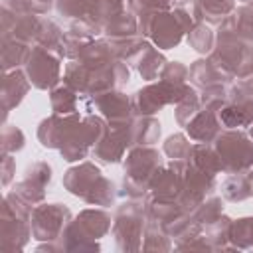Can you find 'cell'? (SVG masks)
I'll return each instance as SVG.
<instances>
[{
	"label": "cell",
	"instance_id": "1",
	"mask_svg": "<svg viewBox=\"0 0 253 253\" xmlns=\"http://www.w3.org/2000/svg\"><path fill=\"white\" fill-rule=\"evenodd\" d=\"M247 43L249 42L237 38L227 28H221L217 34V47L210 61L227 77L249 79L253 75V49Z\"/></svg>",
	"mask_w": 253,
	"mask_h": 253
},
{
	"label": "cell",
	"instance_id": "2",
	"mask_svg": "<svg viewBox=\"0 0 253 253\" xmlns=\"http://www.w3.org/2000/svg\"><path fill=\"white\" fill-rule=\"evenodd\" d=\"M65 188L85 200L87 204L97 206H109L115 200V186L111 180H107L97 166L91 162H83L81 166L69 168L63 176Z\"/></svg>",
	"mask_w": 253,
	"mask_h": 253
},
{
	"label": "cell",
	"instance_id": "3",
	"mask_svg": "<svg viewBox=\"0 0 253 253\" xmlns=\"http://www.w3.org/2000/svg\"><path fill=\"white\" fill-rule=\"evenodd\" d=\"M162 170L160 154L150 146H134L125 160V190L130 198L142 196L152 178Z\"/></svg>",
	"mask_w": 253,
	"mask_h": 253
},
{
	"label": "cell",
	"instance_id": "4",
	"mask_svg": "<svg viewBox=\"0 0 253 253\" xmlns=\"http://www.w3.org/2000/svg\"><path fill=\"white\" fill-rule=\"evenodd\" d=\"M213 150L219 156L221 168L229 174H243L253 166V142L239 130H221L213 140Z\"/></svg>",
	"mask_w": 253,
	"mask_h": 253
},
{
	"label": "cell",
	"instance_id": "5",
	"mask_svg": "<svg viewBox=\"0 0 253 253\" xmlns=\"http://www.w3.org/2000/svg\"><path fill=\"white\" fill-rule=\"evenodd\" d=\"M192 30V16L184 10L158 12L148 26V36L160 49H170L180 43L182 36Z\"/></svg>",
	"mask_w": 253,
	"mask_h": 253
},
{
	"label": "cell",
	"instance_id": "6",
	"mask_svg": "<svg viewBox=\"0 0 253 253\" xmlns=\"http://www.w3.org/2000/svg\"><path fill=\"white\" fill-rule=\"evenodd\" d=\"M188 89H190L188 85H174L160 79L156 85H148L136 91L134 97L130 99V107L138 117H148L168 103H178L188 93Z\"/></svg>",
	"mask_w": 253,
	"mask_h": 253
},
{
	"label": "cell",
	"instance_id": "7",
	"mask_svg": "<svg viewBox=\"0 0 253 253\" xmlns=\"http://www.w3.org/2000/svg\"><path fill=\"white\" fill-rule=\"evenodd\" d=\"M69 210L61 204H47L38 206L32 210V233L36 239H57L63 235L67 223H69Z\"/></svg>",
	"mask_w": 253,
	"mask_h": 253
},
{
	"label": "cell",
	"instance_id": "8",
	"mask_svg": "<svg viewBox=\"0 0 253 253\" xmlns=\"http://www.w3.org/2000/svg\"><path fill=\"white\" fill-rule=\"evenodd\" d=\"M59 59L49 49L36 45L26 59V73L34 87L49 89L59 81Z\"/></svg>",
	"mask_w": 253,
	"mask_h": 253
},
{
	"label": "cell",
	"instance_id": "9",
	"mask_svg": "<svg viewBox=\"0 0 253 253\" xmlns=\"http://www.w3.org/2000/svg\"><path fill=\"white\" fill-rule=\"evenodd\" d=\"M142 208L138 204H125L119 208L113 233L117 237V245L121 249H138L142 247Z\"/></svg>",
	"mask_w": 253,
	"mask_h": 253
},
{
	"label": "cell",
	"instance_id": "10",
	"mask_svg": "<svg viewBox=\"0 0 253 253\" xmlns=\"http://www.w3.org/2000/svg\"><path fill=\"white\" fill-rule=\"evenodd\" d=\"M111 128L105 132V136L95 144L93 154L97 160L111 164L119 162L126 146H130V121L128 123H113Z\"/></svg>",
	"mask_w": 253,
	"mask_h": 253
},
{
	"label": "cell",
	"instance_id": "11",
	"mask_svg": "<svg viewBox=\"0 0 253 253\" xmlns=\"http://www.w3.org/2000/svg\"><path fill=\"white\" fill-rule=\"evenodd\" d=\"M111 229V217L105 213V211H99V210H85L79 213V217L75 221H69L63 235L61 237H67V239H95V237H101L105 235L107 231Z\"/></svg>",
	"mask_w": 253,
	"mask_h": 253
},
{
	"label": "cell",
	"instance_id": "12",
	"mask_svg": "<svg viewBox=\"0 0 253 253\" xmlns=\"http://www.w3.org/2000/svg\"><path fill=\"white\" fill-rule=\"evenodd\" d=\"M49 178H51L49 166L45 162H36L34 166H30L26 170V176L16 186L14 194L20 200H24L28 206H34V204H38V202L43 200V188L49 182Z\"/></svg>",
	"mask_w": 253,
	"mask_h": 253
},
{
	"label": "cell",
	"instance_id": "13",
	"mask_svg": "<svg viewBox=\"0 0 253 253\" xmlns=\"http://www.w3.org/2000/svg\"><path fill=\"white\" fill-rule=\"evenodd\" d=\"M95 107L109 119V123H128L130 117V101L126 99V95L119 93V91H107L99 97H95Z\"/></svg>",
	"mask_w": 253,
	"mask_h": 253
},
{
	"label": "cell",
	"instance_id": "14",
	"mask_svg": "<svg viewBox=\"0 0 253 253\" xmlns=\"http://www.w3.org/2000/svg\"><path fill=\"white\" fill-rule=\"evenodd\" d=\"M219 119H217V113L215 111H210V109H200V113L186 125L188 128V134L198 140V142H213L215 136L221 132V126H219Z\"/></svg>",
	"mask_w": 253,
	"mask_h": 253
},
{
	"label": "cell",
	"instance_id": "15",
	"mask_svg": "<svg viewBox=\"0 0 253 253\" xmlns=\"http://www.w3.org/2000/svg\"><path fill=\"white\" fill-rule=\"evenodd\" d=\"M136 30H138V20L130 12H126V10H123L121 14H117L103 28V32L107 34L111 45H121V43H126V42L134 40L132 36H134Z\"/></svg>",
	"mask_w": 253,
	"mask_h": 253
},
{
	"label": "cell",
	"instance_id": "16",
	"mask_svg": "<svg viewBox=\"0 0 253 253\" xmlns=\"http://www.w3.org/2000/svg\"><path fill=\"white\" fill-rule=\"evenodd\" d=\"M30 81L24 77L22 71L14 69L12 73H6L4 77V87H2V103H4V113H8L12 107H16L24 95L28 93Z\"/></svg>",
	"mask_w": 253,
	"mask_h": 253
},
{
	"label": "cell",
	"instance_id": "17",
	"mask_svg": "<svg viewBox=\"0 0 253 253\" xmlns=\"http://www.w3.org/2000/svg\"><path fill=\"white\" fill-rule=\"evenodd\" d=\"M160 136V125L152 117H138L130 123V146H150Z\"/></svg>",
	"mask_w": 253,
	"mask_h": 253
},
{
	"label": "cell",
	"instance_id": "18",
	"mask_svg": "<svg viewBox=\"0 0 253 253\" xmlns=\"http://www.w3.org/2000/svg\"><path fill=\"white\" fill-rule=\"evenodd\" d=\"M233 10V0H196L194 14L198 20L221 22Z\"/></svg>",
	"mask_w": 253,
	"mask_h": 253
},
{
	"label": "cell",
	"instance_id": "19",
	"mask_svg": "<svg viewBox=\"0 0 253 253\" xmlns=\"http://www.w3.org/2000/svg\"><path fill=\"white\" fill-rule=\"evenodd\" d=\"M79 95L81 93H77L69 85H63V87L55 89L51 93L53 113H57V115H73V113H79V99H81Z\"/></svg>",
	"mask_w": 253,
	"mask_h": 253
},
{
	"label": "cell",
	"instance_id": "20",
	"mask_svg": "<svg viewBox=\"0 0 253 253\" xmlns=\"http://www.w3.org/2000/svg\"><path fill=\"white\" fill-rule=\"evenodd\" d=\"M223 196L229 202H239L253 196L251 174H233L223 182Z\"/></svg>",
	"mask_w": 253,
	"mask_h": 253
},
{
	"label": "cell",
	"instance_id": "21",
	"mask_svg": "<svg viewBox=\"0 0 253 253\" xmlns=\"http://www.w3.org/2000/svg\"><path fill=\"white\" fill-rule=\"evenodd\" d=\"M30 47L28 43L24 42H18V40H10V38H2V63H4V69H12V67H18L20 63H26L28 55H30Z\"/></svg>",
	"mask_w": 253,
	"mask_h": 253
},
{
	"label": "cell",
	"instance_id": "22",
	"mask_svg": "<svg viewBox=\"0 0 253 253\" xmlns=\"http://www.w3.org/2000/svg\"><path fill=\"white\" fill-rule=\"evenodd\" d=\"M229 239L235 247H251L253 245V217H243L229 227Z\"/></svg>",
	"mask_w": 253,
	"mask_h": 253
},
{
	"label": "cell",
	"instance_id": "23",
	"mask_svg": "<svg viewBox=\"0 0 253 253\" xmlns=\"http://www.w3.org/2000/svg\"><path fill=\"white\" fill-rule=\"evenodd\" d=\"M213 40L215 38L206 24H198L188 32V43L200 53H208L213 47Z\"/></svg>",
	"mask_w": 253,
	"mask_h": 253
},
{
	"label": "cell",
	"instance_id": "24",
	"mask_svg": "<svg viewBox=\"0 0 253 253\" xmlns=\"http://www.w3.org/2000/svg\"><path fill=\"white\" fill-rule=\"evenodd\" d=\"M192 144L188 142V138L184 134H174L166 140L164 144V152L172 158V160H188L192 154Z\"/></svg>",
	"mask_w": 253,
	"mask_h": 253
},
{
	"label": "cell",
	"instance_id": "25",
	"mask_svg": "<svg viewBox=\"0 0 253 253\" xmlns=\"http://www.w3.org/2000/svg\"><path fill=\"white\" fill-rule=\"evenodd\" d=\"M22 146H24V134H22V130L16 128V126H4V130H2V150H4V154L16 152Z\"/></svg>",
	"mask_w": 253,
	"mask_h": 253
},
{
	"label": "cell",
	"instance_id": "26",
	"mask_svg": "<svg viewBox=\"0 0 253 253\" xmlns=\"http://www.w3.org/2000/svg\"><path fill=\"white\" fill-rule=\"evenodd\" d=\"M12 172H14V160L8 156V154H4V160H2V184L6 186L8 182H10V178H12Z\"/></svg>",
	"mask_w": 253,
	"mask_h": 253
},
{
	"label": "cell",
	"instance_id": "27",
	"mask_svg": "<svg viewBox=\"0 0 253 253\" xmlns=\"http://www.w3.org/2000/svg\"><path fill=\"white\" fill-rule=\"evenodd\" d=\"M241 2H253V0H241Z\"/></svg>",
	"mask_w": 253,
	"mask_h": 253
},
{
	"label": "cell",
	"instance_id": "28",
	"mask_svg": "<svg viewBox=\"0 0 253 253\" xmlns=\"http://www.w3.org/2000/svg\"><path fill=\"white\" fill-rule=\"evenodd\" d=\"M251 138H253V126H251Z\"/></svg>",
	"mask_w": 253,
	"mask_h": 253
},
{
	"label": "cell",
	"instance_id": "29",
	"mask_svg": "<svg viewBox=\"0 0 253 253\" xmlns=\"http://www.w3.org/2000/svg\"><path fill=\"white\" fill-rule=\"evenodd\" d=\"M176 2H186V0H176Z\"/></svg>",
	"mask_w": 253,
	"mask_h": 253
},
{
	"label": "cell",
	"instance_id": "30",
	"mask_svg": "<svg viewBox=\"0 0 253 253\" xmlns=\"http://www.w3.org/2000/svg\"><path fill=\"white\" fill-rule=\"evenodd\" d=\"M251 182H253V172H251Z\"/></svg>",
	"mask_w": 253,
	"mask_h": 253
}]
</instances>
